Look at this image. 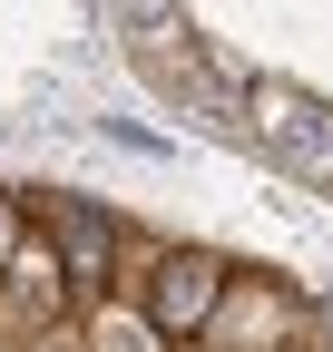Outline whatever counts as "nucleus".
<instances>
[{
    "label": "nucleus",
    "mask_w": 333,
    "mask_h": 352,
    "mask_svg": "<svg viewBox=\"0 0 333 352\" xmlns=\"http://www.w3.org/2000/svg\"><path fill=\"white\" fill-rule=\"evenodd\" d=\"M118 39H128V59L166 88V98H245V78L255 69H235V59H216L206 39L186 30V0H118Z\"/></svg>",
    "instance_id": "1"
},
{
    "label": "nucleus",
    "mask_w": 333,
    "mask_h": 352,
    "mask_svg": "<svg viewBox=\"0 0 333 352\" xmlns=\"http://www.w3.org/2000/svg\"><path fill=\"white\" fill-rule=\"evenodd\" d=\"M235 127H245L284 176H294V186L333 196V98H314L304 78H245Z\"/></svg>",
    "instance_id": "2"
},
{
    "label": "nucleus",
    "mask_w": 333,
    "mask_h": 352,
    "mask_svg": "<svg viewBox=\"0 0 333 352\" xmlns=\"http://www.w3.org/2000/svg\"><path fill=\"white\" fill-rule=\"evenodd\" d=\"M235 284V264L226 254H206V245H166L147 264V323L166 342H206V323H216V303Z\"/></svg>",
    "instance_id": "3"
},
{
    "label": "nucleus",
    "mask_w": 333,
    "mask_h": 352,
    "mask_svg": "<svg viewBox=\"0 0 333 352\" xmlns=\"http://www.w3.org/2000/svg\"><path fill=\"white\" fill-rule=\"evenodd\" d=\"M69 303H78V284H69L59 245L50 235H20L10 264H0V333H10V342H50L69 323Z\"/></svg>",
    "instance_id": "4"
},
{
    "label": "nucleus",
    "mask_w": 333,
    "mask_h": 352,
    "mask_svg": "<svg viewBox=\"0 0 333 352\" xmlns=\"http://www.w3.org/2000/svg\"><path fill=\"white\" fill-rule=\"evenodd\" d=\"M304 333V294L275 284V274H235L216 323H206V352H294Z\"/></svg>",
    "instance_id": "5"
},
{
    "label": "nucleus",
    "mask_w": 333,
    "mask_h": 352,
    "mask_svg": "<svg viewBox=\"0 0 333 352\" xmlns=\"http://www.w3.org/2000/svg\"><path fill=\"white\" fill-rule=\"evenodd\" d=\"M39 235L59 245V264H69V284H78V294H108L118 226H108L98 206H78V196H39Z\"/></svg>",
    "instance_id": "6"
},
{
    "label": "nucleus",
    "mask_w": 333,
    "mask_h": 352,
    "mask_svg": "<svg viewBox=\"0 0 333 352\" xmlns=\"http://www.w3.org/2000/svg\"><path fill=\"white\" fill-rule=\"evenodd\" d=\"M157 342H166V333H157V323H138V314H118V303L89 323V352H157Z\"/></svg>",
    "instance_id": "7"
},
{
    "label": "nucleus",
    "mask_w": 333,
    "mask_h": 352,
    "mask_svg": "<svg viewBox=\"0 0 333 352\" xmlns=\"http://www.w3.org/2000/svg\"><path fill=\"white\" fill-rule=\"evenodd\" d=\"M20 235H30V226H20V206L0 196V264H10V245H20Z\"/></svg>",
    "instance_id": "8"
}]
</instances>
